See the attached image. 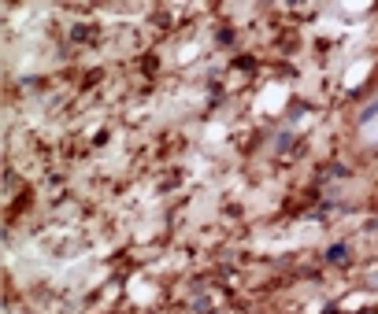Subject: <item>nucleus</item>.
Masks as SVG:
<instances>
[{"label": "nucleus", "instance_id": "1", "mask_svg": "<svg viewBox=\"0 0 378 314\" xmlns=\"http://www.w3.org/2000/svg\"><path fill=\"white\" fill-rule=\"evenodd\" d=\"M371 115H378V104H374V108H371V111H367V118H371Z\"/></svg>", "mask_w": 378, "mask_h": 314}]
</instances>
